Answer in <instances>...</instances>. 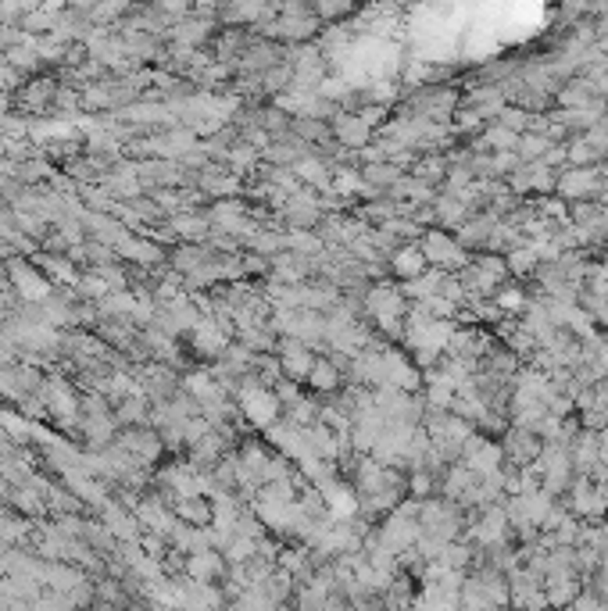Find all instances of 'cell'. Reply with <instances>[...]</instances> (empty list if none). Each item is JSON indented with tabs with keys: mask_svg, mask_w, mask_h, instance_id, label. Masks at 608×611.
Instances as JSON below:
<instances>
[{
	"mask_svg": "<svg viewBox=\"0 0 608 611\" xmlns=\"http://www.w3.org/2000/svg\"><path fill=\"white\" fill-rule=\"evenodd\" d=\"M365 311L379 322L383 332H405V315H408V300H405V290L401 286H390V283H379V286H368L365 290Z\"/></svg>",
	"mask_w": 608,
	"mask_h": 611,
	"instance_id": "1",
	"label": "cell"
},
{
	"mask_svg": "<svg viewBox=\"0 0 608 611\" xmlns=\"http://www.w3.org/2000/svg\"><path fill=\"white\" fill-rule=\"evenodd\" d=\"M605 168L602 164H566L562 172H555V194L562 201H598Z\"/></svg>",
	"mask_w": 608,
	"mask_h": 611,
	"instance_id": "2",
	"label": "cell"
},
{
	"mask_svg": "<svg viewBox=\"0 0 608 611\" xmlns=\"http://www.w3.org/2000/svg\"><path fill=\"white\" fill-rule=\"evenodd\" d=\"M419 247H422V254H426V261L430 265H437V269H451V272H458L462 265H469V250L454 240V233H447L441 226H430L422 237H419Z\"/></svg>",
	"mask_w": 608,
	"mask_h": 611,
	"instance_id": "3",
	"label": "cell"
},
{
	"mask_svg": "<svg viewBox=\"0 0 608 611\" xmlns=\"http://www.w3.org/2000/svg\"><path fill=\"white\" fill-rule=\"evenodd\" d=\"M540 448H544V440L533 433V429H527V426H505V433H501V450H505V461L508 465H533L537 461V454H540Z\"/></svg>",
	"mask_w": 608,
	"mask_h": 611,
	"instance_id": "4",
	"label": "cell"
},
{
	"mask_svg": "<svg viewBox=\"0 0 608 611\" xmlns=\"http://www.w3.org/2000/svg\"><path fill=\"white\" fill-rule=\"evenodd\" d=\"M555 172H559V168L544 164L540 158H537V162H523L508 175V186H512L516 194L544 197V194H555Z\"/></svg>",
	"mask_w": 608,
	"mask_h": 611,
	"instance_id": "5",
	"label": "cell"
},
{
	"mask_svg": "<svg viewBox=\"0 0 608 611\" xmlns=\"http://www.w3.org/2000/svg\"><path fill=\"white\" fill-rule=\"evenodd\" d=\"M283 218L290 229H315L323 222V201L315 190H297L283 201Z\"/></svg>",
	"mask_w": 608,
	"mask_h": 611,
	"instance_id": "6",
	"label": "cell"
},
{
	"mask_svg": "<svg viewBox=\"0 0 608 611\" xmlns=\"http://www.w3.org/2000/svg\"><path fill=\"white\" fill-rule=\"evenodd\" d=\"M312 365H315L312 343L293 340V336H283V343H280V368L286 372V379L304 383V379H308V372H312Z\"/></svg>",
	"mask_w": 608,
	"mask_h": 611,
	"instance_id": "7",
	"label": "cell"
},
{
	"mask_svg": "<svg viewBox=\"0 0 608 611\" xmlns=\"http://www.w3.org/2000/svg\"><path fill=\"white\" fill-rule=\"evenodd\" d=\"M501 215H494L490 207L484 211H473L458 229H454V240L465 247V250H484L486 240H490V229H494V222H497Z\"/></svg>",
	"mask_w": 608,
	"mask_h": 611,
	"instance_id": "8",
	"label": "cell"
},
{
	"mask_svg": "<svg viewBox=\"0 0 608 611\" xmlns=\"http://www.w3.org/2000/svg\"><path fill=\"white\" fill-rule=\"evenodd\" d=\"M329 129H333V140L340 147H347V151H362V147H368V140H372V129L358 119V111H340L329 122Z\"/></svg>",
	"mask_w": 608,
	"mask_h": 611,
	"instance_id": "9",
	"label": "cell"
},
{
	"mask_svg": "<svg viewBox=\"0 0 608 611\" xmlns=\"http://www.w3.org/2000/svg\"><path fill=\"white\" fill-rule=\"evenodd\" d=\"M243 407H247V418L254 422V426H272L276 418H280V397H276V390H265V386H251L247 394H243Z\"/></svg>",
	"mask_w": 608,
	"mask_h": 611,
	"instance_id": "10",
	"label": "cell"
},
{
	"mask_svg": "<svg viewBox=\"0 0 608 611\" xmlns=\"http://www.w3.org/2000/svg\"><path fill=\"white\" fill-rule=\"evenodd\" d=\"M401 175H405V168L394 162H365L362 168V183L372 190V197H387L390 186H394Z\"/></svg>",
	"mask_w": 608,
	"mask_h": 611,
	"instance_id": "11",
	"label": "cell"
},
{
	"mask_svg": "<svg viewBox=\"0 0 608 611\" xmlns=\"http://www.w3.org/2000/svg\"><path fill=\"white\" fill-rule=\"evenodd\" d=\"M426 265H430V261H426V254H422L419 240H415V244H405V247H394V254H390V269H394L398 279H415V276H422Z\"/></svg>",
	"mask_w": 608,
	"mask_h": 611,
	"instance_id": "12",
	"label": "cell"
},
{
	"mask_svg": "<svg viewBox=\"0 0 608 611\" xmlns=\"http://www.w3.org/2000/svg\"><path fill=\"white\" fill-rule=\"evenodd\" d=\"M272 272H276V283H304V276L312 272V258L297 250H280L272 258Z\"/></svg>",
	"mask_w": 608,
	"mask_h": 611,
	"instance_id": "13",
	"label": "cell"
},
{
	"mask_svg": "<svg viewBox=\"0 0 608 611\" xmlns=\"http://www.w3.org/2000/svg\"><path fill=\"white\" fill-rule=\"evenodd\" d=\"M469 215H473V211L458 201V197H447V194H441V197L433 201V218H437V226L447 229V233H454V229H458Z\"/></svg>",
	"mask_w": 608,
	"mask_h": 611,
	"instance_id": "14",
	"label": "cell"
},
{
	"mask_svg": "<svg viewBox=\"0 0 608 611\" xmlns=\"http://www.w3.org/2000/svg\"><path fill=\"white\" fill-rule=\"evenodd\" d=\"M304 383H308L315 394H336V386H340V365H336L333 358H315V365H312Z\"/></svg>",
	"mask_w": 608,
	"mask_h": 611,
	"instance_id": "15",
	"label": "cell"
},
{
	"mask_svg": "<svg viewBox=\"0 0 608 611\" xmlns=\"http://www.w3.org/2000/svg\"><path fill=\"white\" fill-rule=\"evenodd\" d=\"M505 265H508V276H516V279H527L537 272V265H540V254H537V247L533 244H519L512 247L508 254H505Z\"/></svg>",
	"mask_w": 608,
	"mask_h": 611,
	"instance_id": "16",
	"label": "cell"
},
{
	"mask_svg": "<svg viewBox=\"0 0 608 611\" xmlns=\"http://www.w3.org/2000/svg\"><path fill=\"white\" fill-rule=\"evenodd\" d=\"M293 175L297 179H304L308 186H315V190H329V183H333V175H329V164L323 158H315V154H304L301 162L293 164Z\"/></svg>",
	"mask_w": 608,
	"mask_h": 611,
	"instance_id": "17",
	"label": "cell"
},
{
	"mask_svg": "<svg viewBox=\"0 0 608 611\" xmlns=\"http://www.w3.org/2000/svg\"><path fill=\"white\" fill-rule=\"evenodd\" d=\"M447 168H451V158H447V154H419L415 164H411V175H419L422 183L437 186V183H444Z\"/></svg>",
	"mask_w": 608,
	"mask_h": 611,
	"instance_id": "18",
	"label": "cell"
},
{
	"mask_svg": "<svg viewBox=\"0 0 608 611\" xmlns=\"http://www.w3.org/2000/svg\"><path fill=\"white\" fill-rule=\"evenodd\" d=\"M598 97V82L594 79H572L569 86L559 90V104L562 108H583V104H591Z\"/></svg>",
	"mask_w": 608,
	"mask_h": 611,
	"instance_id": "19",
	"label": "cell"
},
{
	"mask_svg": "<svg viewBox=\"0 0 608 611\" xmlns=\"http://www.w3.org/2000/svg\"><path fill=\"white\" fill-rule=\"evenodd\" d=\"M551 143H555V140H548V132H519L516 154H519V162H537V158L548 154Z\"/></svg>",
	"mask_w": 608,
	"mask_h": 611,
	"instance_id": "20",
	"label": "cell"
},
{
	"mask_svg": "<svg viewBox=\"0 0 608 611\" xmlns=\"http://www.w3.org/2000/svg\"><path fill=\"white\" fill-rule=\"evenodd\" d=\"M290 132L301 140V143H329L333 140V129L319 119H297V122L290 125Z\"/></svg>",
	"mask_w": 608,
	"mask_h": 611,
	"instance_id": "21",
	"label": "cell"
},
{
	"mask_svg": "<svg viewBox=\"0 0 608 611\" xmlns=\"http://www.w3.org/2000/svg\"><path fill=\"white\" fill-rule=\"evenodd\" d=\"M441 487V472H433V469H411V476H408V497H433Z\"/></svg>",
	"mask_w": 608,
	"mask_h": 611,
	"instance_id": "22",
	"label": "cell"
},
{
	"mask_svg": "<svg viewBox=\"0 0 608 611\" xmlns=\"http://www.w3.org/2000/svg\"><path fill=\"white\" fill-rule=\"evenodd\" d=\"M494 304L501 308V311H523L527 308V293L519 290V286H497L494 290Z\"/></svg>",
	"mask_w": 608,
	"mask_h": 611,
	"instance_id": "23",
	"label": "cell"
},
{
	"mask_svg": "<svg viewBox=\"0 0 608 611\" xmlns=\"http://www.w3.org/2000/svg\"><path fill=\"white\" fill-rule=\"evenodd\" d=\"M254 551H258V540H247V536H240V540H233V543H229V562L243 565V562H251V558H254Z\"/></svg>",
	"mask_w": 608,
	"mask_h": 611,
	"instance_id": "24",
	"label": "cell"
},
{
	"mask_svg": "<svg viewBox=\"0 0 608 611\" xmlns=\"http://www.w3.org/2000/svg\"><path fill=\"white\" fill-rule=\"evenodd\" d=\"M190 572H194V575H201V579H208V575H219V572H222V562H219L215 554H208V551H204L201 558H194V562H190Z\"/></svg>",
	"mask_w": 608,
	"mask_h": 611,
	"instance_id": "25",
	"label": "cell"
},
{
	"mask_svg": "<svg viewBox=\"0 0 608 611\" xmlns=\"http://www.w3.org/2000/svg\"><path fill=\"white\" fill-rule=\"evenodd\" d=\"M351 0H315V7H319V15H344V7H347Z\"/></svg>",
	"mask_w": 608,
	"mask_h": 611,
	"instance_id": "26",
	"label": "cell"
}]
</instances>
